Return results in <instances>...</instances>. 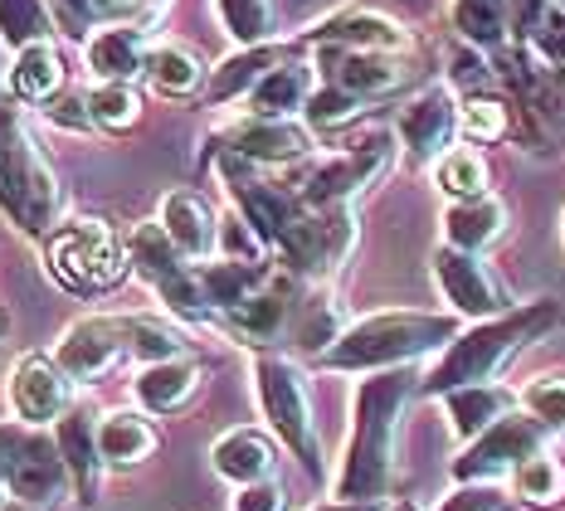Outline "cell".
Segmentation results:
<instances>
[{
    "mask_svg": "<svg viewBox=\"0 0 565 511\" xmlns=\"http://www.w3.org/2000/svg\"><path fill=\"white\" fill-rule=\"evenodd\" d=\"M561 327V307L551 297H532V302H516L512 312L488 317V322L463 327L449 347L439 351V361L429 365V375L419 380V395H449L463 385H492L526 347H536L541 337Z\"/></svg>",
    "mask_w": 565,
    "mask_h": 511,
    "instance_id": "cell-2",
    "label": "cell"
},
{
    "mask_svg": "<svg viewBox=\"0 0 565 511\" xmlns=\"http://www.w3.org/2000/svg\"><path fill=\"white\" fill-rule=\"evenodd\" d=\"M171 6V0H147V10H151V20H157L161 15V10H167Z\"/></svg>",
    "mask_w": 565,
    "mask_h": 511,
    "instance_id": "cell-54",
    "label": "cell"
},
{
    "mask_svg": "<svg viewBox=\"0 0 565 511\" xmlns=\"http://www.w3.org/2000/svg\"><path fill=\"white\" fill-rule=\"evenodd\" d=\"M395 132L409 166H429L434 171L454 151V137H458V98L449 83H429L424 93H415L395 113Z\"/></svg>",
    "mask_w": 565,
    "mask_h": 511,
    "instance_id": "cell-13",
    "label": "cell"
},
{
    "mask_svg": "<svg viewBox=\"0 0 565 511\" xmlns=\"http://www.w3.org/2000/svg\"><path fill=\"white\" fill-rule=\"evenodd\" d=\"M512 487H516V497H522L526 507H556V502H565V468H561V458L551 454H536V458H526L522 468H516V478H512Z\"/></svg>",
    "mask_w": 565,
    "mask_h": 511,
    "instance_id": "cell-41",
    "label": "cell"
},
{
    "mask_svg": "<svg viewBox=\"0 0 565 511\" xmlns=\"http://www.w3.org/2000/svg\"><path fill=\"white\" fill-rule=\"evenodd\" d=\"M561 230H565V215H561Z\"/></svg>",
    "mask_w": 565,
    "mask_h": 511,
    "instance_id": "cell-57",
    "label": "cell"
},
{
    "mask_svg": "<svg viewBox=\"0 0 565 511\" xmlns=\"http://www.w3.org/2000/svg\"><path fill=\"white\" fill-rule=\"evenodd\" d=\"M68 380L58 371L54 355H20L15 361V375H10V404H15V419L30 424V429H44V424H58L68 409H74V400H68Z\"/></svg>",
    "mask_w": 565,
    "mask_h": 511,
    "instance_id": "cell-18",
    "label": "cell"
},
{
    "mask_svg": "<svg viewBox=\"0 0 565 511\" xmlns=\"http://www.w3.org/2000/svg\"><path fill=\"white\" fill-rule=\"evenodd\" d=\"M347 327H337V307L327 302V297H312V302H302V322H298V341L308 351L322 355L332 341L341 337Z\"/></svg>",
    "mask_w": 565,
    "mask_h": 511,
    "instance_id": "cell-44",
    "label": "cell"
},
{
    "mask_svg": "<svg viewBox=\"0 0 565 511\" xmlns=\"http://www.w3.org/2000/svg\"><path fill=\"white\" fill-rule=\"evenodd\" d=\"M210 462H215V472L234 487H254V482H268L278 472V448L268 434L258 429H230L215 438V448H210Z\"/></svg>",
    "mask_w": 565,
    "mask_h": 511,
    "instance_id": "cell-25",
    "label": "cell"
},
{
    "mask_svg": "<svg viewBox=\"0 0 565 511\" xmlns=\"http://www.w3.org/2000/svg\"><path fill=\"white\" fill-rule=\"evenodd\" d=\"M541 64L556 68V74H565V6H556L551 0V15L541 20V30L532 34V44H526Z\"/></svg>",
    "mask_w": 565,
    "mask_h": 511,
    "instance_id": "cell-46",
    "label": "cell"
},
{
    "mask_svg": "<svg viewBox=\"0 0 565 511\" xmlns=\"http://www.w3.org/2000/svg\"><path fill=\"white\" fill-rule=\"evenodd\" d=\"M434 283H439L444 302L454 307V317H468V322H488V317L512 312V292L508 283L492 273V264L482 254H463V248L439 244L429 258Z\"/></svg>",
    "mask_w": 565,
    "mask_h": 511,
    "instance_id": "cell-11",
    "label": "cell"
},
{
    "mask_svg": "<svg viewBox=\"0 0 565 511\" xmlns=\"http://www.w3.org/2000/svg\"><path fill=\"white\" fill-rule=\"evenodd\" d=\"M254 390H258V409H264L268 429L278 434V444L317 478L322 472V438H317L308 375L288 355L264 351V355H254Z\"/></svg>",
    "mask_w": 565,
    "mask_h": 511,
    "instance_id": "cell-6",
    "label": "cell"
},
{
    "mask_svg": "<svg viewBox=\"0 0 565 511\" xmlns=\"http://www.w3.org/2000/svg\"><path fill=\"white\" fill-rule=\"evenodd\" d=\"M312 132L308 123H298V117H249L244 113L239 123L220 127L215 132V147L220 151H234V157L254 161V166H298L312 157Z\"/></svg>",
    "mask_w": 565,
    "mask_h": 511,
    "instance_id": "cell-15",
    "label": "cell"
},
{
    "mask_svg": "<svg viewBox=\"0 0 565 511\" xmlns=\"http://www.w3.org/2000/svg\"><path fill=\"white\" fill-rule=\"evenodd\" d=\"M64 78H68V64L58 54V44H30V50L15 54L10 64V98L15 103H30V108H44L50 98L64 93Z\"/></svg>",
    "mask_w": 565,
    "mask_h": 511,
    "instance_id": "cell-29",
    "label": "cell"
},
{
    "mask_svg": "<svg viewBox=\"0 0 565 511\" xmlns=\"http://www.w3.org/2000/svg\"><path fill=\"white\" fill-rule=\"evenodd\" d=\"M200 380H205V371H200V361H191V355H181V361L141 365V375L132 380V390H137V404H141L147 414H181L185 404L195 400Z\"/></svg>",
    "mask_w": 565,
    "mask_h": 511,
    "instance_id": "cell-27",
    "label": "cell"
},
{
    "mask_svg": "<svg viewBox=\"0 0 565 511\" xmlns=\"http://www.w3.org/2000/svg\"><path fill=\"white\" fill-rule=\"evenodd\" d=\"M508 234V205L498 195H478V200H454L444 210V244L463 248V254H488L492 244Z\"/></svg>",
    "mask_w": 565,
    "mask_h": 511,
    "instance_id": "cell-26",
    "label": "cell"
},
{
    "mask_svg": "<svg viewBox=\"0 0 565 511\" xmlns=\"http://www.w3.org/2000/svg\"><path fill=\"white\" fill-rule=\"evenodd\" d=\"M434 511H512V497L498 482H458Z\"/></svg>",
    "mask_w": 565,
    "mask_h": 511,
    "instance_id": "cell-45",
    "label": "cell"
},
{
    "mask_svg": "<svg viewBox=\"0 0 565 511\" xmlns=\"http://www.w3.org/2000/svg\"><path fill=\"white\" fill-rule=\"evenodd\" d=\"M157 429H151L147 414L137 409H113L98 419V454H103V468H137L157 454Z\"/></svg>",
    "mask_w": 565,
    "mask_h": 511,
    "instance_id": "cell-30",
    "label": "cell"
},
{
    "mask_svg": "<svg viewBox=\"0 0 565 511\" xmlns=\"http://www.w3.org/2000/svg\"><path fill=\"white\" fill-rule=\"evenodd\" d=\"M58 30L50 0H0V40L6 50H30V44H50Z\"/></svg>",
    "mask_w": 565,
    "mask_h": 511,
    "instance_id": "cell-35",
    "label": "cell"
},
{
    "mask_svg": "<svg viewBox=\"0 0 565 511\" xmlns=\"http://www.w3.org/2000/svg\"><path fill=\"white\" fill-rule=\"evenodd\" d=\"M84 58H88V74L98 83H137V78H147L151 40L141 25H103L88 34Z\"/></svg>",
    "mask_w": 565,
    "mask_h": 511,
    "instance_id": "cell-20",
    "label": "cell"
},
{
    "mask_svg": "<svg viewBox=\"0 0 565 511\" xmlns=\"http://www.w3.org/2000/svg\"><path fill=\"white\" fill-rule=\"evenodd\" d=\"M54 444L68 462V478H74V497L84 507L98 502V478H103V454H98V419L74 404L64 419L54 424Z\"/></svg>",
    "mask_w": 565,
    "mask_h": 511,
    "instance_id": "cell-22",
    "label": "cell"
},
{
    "mask_svg": "<svg viewBox=\"0 0 565 511\" xmlns=\"http://www.w3.org/2000/svg\"><path fill=\"white\" fill-rule=\"evenodd\" d=\"M88 113L93 123H98V132H132L141 123V93L137 83H98V88L88 93Z\"/></svg>",
    "mask_w": 565,
    "mask_h": 511,
    "instance_id": "cell-39",
    "label": "cell"
},
{
    "mask_svg": "<svg viewBox=\"0 0 565 511\" xmlns=\"http://www.w3.org/2000/svg\"><path fill=\"white\" fill-rule=\"evenodd\" d=\"M556 6H565V0H556Z\"/></svg>",
    "mask_w": 565,
    "mask_h": 511,
    "instance_id": "cell-59",
    "label": "cell"
},
{
    "mask_svg": "<svg viewBox=\"0 0 565 511\" xmlns=\"http://www.w3.org/2000/svg\"><path fill=\"white\" fill-rule=\"evenodd\" d=\"M391 511H419V507H415V502H395Z\"/></svg>",
    "mask_w": 565,
    "mask_h": 511,
    "instance_id": "cell-56",
    "label": "cell"
},
{
    "mask_svg": "<svg viewBox=\"0 0 565 511\" xmlns=\"http://www.w3.org/2000/svg\"><path fill=\"white\" fill-rule=\"evenodd\" d=\"M25 434H30V424H0V482H6V472H10V462H15L20 444H25Z\"/></svg>",
    "mask_w": 565,
    "mask_h": 511,
    "instance_id": "cell-50",
    "label": "cell"
},
{
    "mask_svg": "<svg viewBox=\"0 0 565 511\" xmlns=\"http://www.w3.org/2000/svg\"><path fill=\"white\" fill-rule=\"evenodd\" d=\"M127 341H132V355L147 365H161V361H181L191 351L185 331L175 322H161V317H127Z\"/></svg>",
    "mask_w": 565,
    "mask_h": 511,
    "instance_id": "cell-38",
    "label": "cell"
},
{
    "mask_svg": "<svg viewBox=\"0 0 565 511\" xmlns=\"http://www.w3.org/2000/svg\"><path fill=\"white\" fill-rule=\"evenodd\" d=\"M419 395V380L409 371L366 375L351 395V434L341 454L332 497L337 502H381L399 472V424L405 404Z\"/></svg>",
    "mask_w": 565,
    "mask_h": 511,
    "instance_id": "cell-1",
    "label": "cell"
},
{
    "mask_svg": "<svg viewBox=\"0 0 565 511\" xmlns=\"http://www.w3.org/2000/svg\"><path fill=\"white\" fill-rule=\"evenodd\" d=\"M298 50H371V54H409L415 34L405 20L385 15L375 6H341L332 15H322L317 25L298 34Z\"/></svg>",
    "mask_w": 565,
    "mask_h": 511,
    "instance_id": "cell-12",
    "label": "cell"
},
{
    "mask_svg": "<svg viewBox=\"0 0 565 511\" xmlns=\"http://www.w3.org/2000/svg\"><path fill=\"white\" fill-rule=\"evenodd\" d=\"M508 132H512V108L502 98L468 93V98L458 103V137H463L468 147H498Z\"/></svg>",
    "mask_w": 565,
    "mask_h": 511,
    "instance_id": "cell-36",
    "label": "cell"
},
{
    "mask_svg": "<svg viewBox=\"0 0 565 511\" xmlns=\"http://www.w3.org/2000/svg\"><path fill=\"white\" fill-rule=\"evenodd\" d=\"M391 161H395V132L371 127V132L356 137L351 147L312 161L292 185H298V195L308 210H347L361 190H371L385 171H391Z\"/></svg>",
    "mask_w": 565,
    "mask_h": 511,
    "instance_id": "cell-7",
    "label": "cell"
},
{
    "mask_svg": "<svg viewBox=\"0 0 565 511\" xmlns=\"http://www.w3.org/2000/svg\"><path fill=\"white\" fill-rule=\"evenodd\" d=\"M0 487H6V482H0ZM0 502H6V497H0Z\"/></svg>",
    "mask_w": 565,
    "mask_h": 511,
    "instance_id": "cell-58",
    "label": "cell"
},
{
    "mask_svg": "<svg viewBox=\"0 0 565 511\" xmlns=\"http://www.w3.org/2000/svg\"><path fill=\"white\" fill-rule=\"evenodd\" d=\"M220 25L239 50L278 44V0H215Z\"/></svg>",
    "mask_w": 565,
    "mask_h": 511,
    "instance_id": "cell-34",
    "label": "cell"
},
{
    "mask_svg": "<svg viewBox=\"0 0 565 511\" xmlns=\"http://www.w3.org/2000/svg\"><path fill=\"white\" fill-rule=\"evenodd\" d=\"M434 181L449 200H478V195H492V171L488 161H482L478 147H454L449 157L434 166Z\"/></svg>",
    "mask_w": 565,
    "mask_h": 511,
    "instance_id": "cell-37",
    "label": "cell"
},
{
    "mask_svg": "<svg viewBox=\"0 0 565 511\" xmlns=\"http://www.w3.org/2000/svg\"><path fill=\"white\" fill-rule=\"evenodd\" d=\"M127 254H132V273H141V278L151 283V292H157L175 317H185V322L215 317L205 288H200V268L171 244V234L161 230V224H137V230L127 234Z\"/></svg>",
    "mask_w": 565,
    "mask_h": 511,
    "instance_id": "cell-8",
    "label": "cell"
},
{
    "mask_svg": "<svg viewBox=\"0 0 565 511\" xmlns=\"http://www.w3.org/2000/svg\"><path fill=\"white\" fill-rule=\"evenodd\" d=\"M458 83H473V88H482L488 83V64H482V54L478 50H468V54H458Z\"/></svg>",
    "mask_w": 565,
    "mask_h": 511,
    "instance_id": "cell-51",
    "label": "cell"
},
{
    "mask_svg": "<svg viewBox=\"0 0 565 511\" xmlns=\"http://www.w3.org/2000/svg\"><path fill=\"white\" fill-rule=\"evenodd\" d=\"M0 215L30 239H50L64 224V181L15 98L0 103Z\"/></svg>",
    "mask_w": 565,
    "mask_h": 511,
    "instance_id": "cell-3",
    "label": "cell"
},
{
    "mask_svg": "<svg viewBox=\"0 0 565 511\" xmlns=\"http://www.w3.org/2000/svg\"><path fill=\"white\" fill-rule=\"evenodd\" d=\"M458 317L444 312H371L351 322L341 337L327 347L317 361L341 375H381V371H405L419 355L444 351L458 337Z\"/></svg>",
    "mask_w": 565,
    "mask_h": 511,
    "instance_id": "cell-4",
    "label": "cell"
},
{
    "mask_svg": "<svg viewBox=\"0 0 565 511\" xmlns=\"http://www.w3.org/2000/svg\"><path fill=\"white\" fill-rule=\"evenodd\" d=\"M264 239L254 234V224L234 210V215H220V258H234V264H264Z\"/></svg>",
    "mask_w": 565,
    "mask_h": 511,
    "instance_id": "cell-43",
    "label": "cell"
},
{
    "mask_svg": "<svg viewBox=\"0 0 565 511\" xmlns=\"http://www.w3.org/2000/svg\"><path fill=\"white\" fill-rule=\"evenodd\" d=\"M274 278L268 264H234V258H215V264H200V288H205L215 312H234L244 297H254L264 283Z\"/></svg>",
    "mask_w": 565,
    "mask_h": 511,
    "instance_id": "cell-33",
    "label": "cell"
},
{
    "mask_svg": "<svg viewBox=\"0 0 565 511\" xmlns=\"http://www.w3.org/2000/svg\"><path fill=\"white\" fill-rule=\"evenodd\" d=\"M40 117L54 127H64V132H78V137L98 132V123H93V113H88V98H78V93H58V98H50L40 108Z\"/></svg>",
    "mask_w": 565,
    "mask_h": 511,
    "instance_id": "cell-47",
    "label": "cell"
},
{
    "mask_svg": "<svg viewBox=\"0 0 565 511\" xmlns=\"http://www.w3.org/2000/svg\"><path fill=\"white\" fill-rule=\"evenodd\" d=\"M288 317H292V273L288 278H268L254 297H244L234 312H225V322H230V331H239L249 347H264V341H274L278 331L288 327Z\"/></svg>",
    "mask_w": 565,
    "mask_h": 511,
    "instance_id": "cell-28",
    "label": "cell"
},
{
    "mask_svg": "<svg viewBox=\"0 0 565 511\" xmlns=\"http://www.w3.org/2000/svg\"><path fill=\"white\" fill-rule=\"evenodd\" d=\"M44 258L50 273L68 292H108L132 273V254L127 239L98 215H78L44 239Z\"/></svg>",
    "mask_w": 565,
    "mask_h": 511,
    "instance_id": "cell-5",
    "label": "cell"
},
{
    "mask_svg": "<svg viewBox=\"0 0 565 511\" xmlns=\"http://www.w3.org/2000/svg\"><path fill=\"white\" fill-rule=\"evenodd\" d=\"M371 103H361L356 93L347 88H332V83H317V93L308 98V108H302V123H308V132H341V127H351L356 117H366Z\"/></svg>",
    "mask_w": 565,
    "mask_h": 511,
    "instance_id": "cell-40",
    "label": "cell"
},
{
    "mask_svg": "<svg viewBox=\"0 0 565 511\" xmlns=\"http://www.w3.org/2000/svg\"><path fill=\"white\" fill-rule=\"evenodd\" d=\"M312 68L322 74V83L356 93L361 103L391 98V93L409 88L419 78L415 54H371V50H317Z\"/></svg>",
    "mask_w": 565,
    "mask_h": 511,
    "instance_id": "cell-14",
    "label": "cell"
},
{
    "mask_svg": "<svg viewBox=\"0 0 565 511\" xmlns=\"http://www.w3.org/2000/svg\"><path fill=\"white\" fill-rule=\"evenodd\" d=\"M298 44H254V50H234L225 54L215 68H210L205 78V103H234V98H249V93L258 88V78L268 74V68H278L282 58H288Z\"/></svg>",
    "mask_w": 565,
    "mask_h": 511,
    "instance_id": "cell-24",
    "label": "cell"
},
{
    "mask_svg": "<svg viewBox=\"0 0 565 511\" xmlns=\"http://www.w3.org/2000/svg\"><path fill=\"white\" fill-rule=\"evenodd\" d=\"M508 6H512V40L526 50L532 34L541 30V20L551 15V0H508Z\"/></svg>",
    "mask_w": 565,
    "mask_h": 511,
    "instance_id": "cell-49",
    "label": "cell"
},
{
    "mask_svg": "<svg viewBox=\"0 0 565 511\" xmlns=\"http://www.w3.org/2000/svg\"><path fill=\"white\" fill-rule=\"evenodd\" d=\"M522 409V390L512 385H463V390H449L444 395V414H449V429L458 444H473V438H482L492 429V424H502L508 414Z\"/></svg>",
    "mask_w": 565,
    "mask_h": 511,
    "instance_id": "cell-21",
    "label": "cell"
},
{
    "mask_svg": "<svg viewBox=\"0 0 565 511\" xmlns=\"http://www.w3.org/2000/svg\"><path fill=\"white\" fill-rule=\"evenodd\" d=\"M312 93H317L312 64L302 58V50H292L278 68H268V74L258 78V88L244 98V113L249 117H298L308 108Z\"/></svg>",
    "mask_w": 565,
    "mask_h": 511,
    "instance_id": "cell-23",
    "label": "cell"
},
{
    "mask_svg": "<svg viewBox=\"0 0 565 511\" xmlns=\"http://www.w3.org/2000/svg\"><path fill=\"white\" fill-rule=\"evenodd\" d=\"M551 434L541 429L526 409L508 414L502 424H492L482 438L463 448V454L454 458V482H498V478H516V468H522L526 458L546 454Z\"/></svg>",
    "mask_w": 565,
    "mask_h": 511,
    "instance_id": "cell-10",
    "label": "cell"
},
{
    "mask_svg": "<svg viewBox=\"0 0 565 511\" xmlns=\"http://www.w3.org/2000/svg\"><path fill=\"white\" fill-rule=\"evenodd\" d=\"M132 355V341H127V317H84L58 337L54 361L58 371L78 385H93L108 371H117V361Z\"/></svg>",
    "mask_w": 565,
    "mask_h": 511,
    "instance_id": "cell-16",
    "label": "cell"
},
{
    "mask_svg": "<svg viewBox=\"0 0 565 511\" xmlns=\"http://www.w3.org/2000/svg\"><path fill=\"white\" fill-rule=\"evenodd\" d=\"M522 409L546 429L551 438H565V375H536L532 385H522Z\"/></svg>",
    "mask_w": 565,
    "mask_h": 511,
    "instance_id": "cell-42",
    "label": "cell"
},
{
    "mask_svg": "<svg viewBox=\"0 0 565 511\" xmlns=\"http://www.w3.org/2000/svg\"><path fill=\"white\" fill-rule=\"evenodd\" d=\"M0 511H34V507L20 502V497H6V502H0Z\"/></svg>",
    "mask_w": 565,
    "mask_h": 511,
    "instance_id": "cell-53",
    "label": "cell"
},
{
    "mask_svg": "<svg viewBox=\"0 0 565 511\" xmlns=\"http://www.w3.org/2000/svg\"><path fill=\"white\" fill-rule=\"evenodd\" d=\"M234 511H288V492H282L278 478L239 487V492H234Z\"/></svg>",
    "mask_w": 565,
    "mask_h": 511,
    "instance_id": "cell-48",
    "label": "cell"
},
{
    "mask_svg": "<svg viewBox=\"0 0 565 511\" xmlns=\"http://www.w3.org/2000/svg\"><path fill=\"white\" fill-rule=\"evenodd\" d=\"M205 78H210V68L200 64V54L191 50V44H175V40L151 44L147 83L161 93V98H191V93H205Z\"/></svg>",
    "mask_w": 565,
    "mask_h": 511,
    "instance_id": "cell-31",
    "label": "cell"
},
{
    "mask_svg": "<svg viewBox=\"0 0 565 511\" xmlns=\"http://www.w3.org/2000/svg\"><path fill=\"white\" fill-rule=\"evenodd\" d=\"M0 83H6V40H0Z\"/></svg>",
    "mask_w": 565,
    "mask_h": 511,
    "instance_id": "cell-55",
    "label": "cell"
},
{
    "mask_svg": "<svg viewBox=\"0 0 565 511\" xmlns=\"http://www.w3.org/2000/svg\"><path fill=\"white\" fill-rule=\"evenodd\" d=\"M449 20L458 40L478 54H498L512 40V6L508 0H454Z\"/></svg>",
    "mask_w": 565,
    "mask_h": 511,
    "instance_id": "cell-32",
    "label": "cell"
},
{
    "mask_svg": "<svg viewBox=\"0 0 565 511\" xmlns=\"http://www.w3.org/2000/svg\"><path fill=\"white\" fill-rule=\"evenodd\" d=\"M6 492L30 502L34 511H54L74 492V478H68V462L58 454L54 434H44V429L25 434V444H20L15 462H10V472H6Z\"/></svg>",
    "mask_w": 565,
    "mask_h": 511,
    "instance_id": "cell-17",
    "label": "cell"
},
{
    "mask_svg": "<svg viewBox=\"0 0 565 511\" xmlns=\"http://www.w3.org/2000/svg\"><path fill=\"white\" fill-rule=\"evenodd\" d=\"M351 244H356V220H351V205H347V210H308V215H298L274 248L292 278L327 283L347 264Z\"/></svg>",
    "mask_w": 565,
    "mask_h": 511,
    "instance_id": "cell-9",
    "label": "cell"
},
{
    "mask_svg": "<svg viewBox=\"0 0 565 511\" xmlns=\"http://www.w3.org/2000/svg\"><path fill=\"white\" fill-rule=\"evenodd\" d=\"M161 230L171 234V244L181 248L185 258H210L220 248V215H215V205H210L200 190L191 185H175L167 200H161Z\"/></svg>",
    "mask_w": 565,
    "mask_h": 511,
    "instance_id": "cell-19",
    "label": "cell"
},
{
    "mask_svg": "<svg viewBox=\"0 0 565 511\" xmlns=\"http://www.w3.org/2000/svg\"><path fill=\"white\" fill-rule=\"evenodd\" d=\"M312 511H381V502H327V507H312Z\"/></svg>",
    "mask_w": 565,
    "mask_h": 511,
    "instance_id": "cell-52",
    "label": "cell"
}]
</instances>
